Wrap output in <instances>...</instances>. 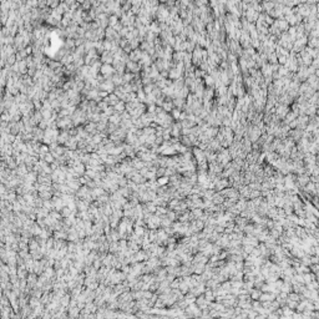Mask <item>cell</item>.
Listing matches in <instances>:
<instances>
[{
	"instance_id": "3",
	"label": "cell",
	"mask_w": 319,
	"mask_h": 319,
	"mask_svg": "<svg viewBox=\"0 0 319 319\" xmlns=\"http://www.w3.org/2000/svg\"><path fill=\"white\" fill-rule=\"evenodd\" d=\"M100 60H101V62L109 64V65H112L113 61H115V59H113V54H112L111 51H105V52L100 56Z\"/></svg>"
},
{
	"instance_id": "5",
	"label": "cell",
	"mask_w": 319,
	"mask_h": 319,
	"mask_svg": "<svg viewBox=\"0 0 319 319\" xmlns=\"http://www.w3.org/2000/svg\"><path fill=\"white\" fill-rule=\"evenodd\" d=\"M132 167H134L135 170L140 171V170H142V168L145 167V162H143L142 160H140L138 157H135V158H132Z\"/></svg>"
},
{
	"instance_id": "14",
	"label": "cell",
	"mask_w": 319,
	"mask_h": 319,
	"mask_svg": "<svg viewBox=\"0 0 319 319\" xmlns=\"http://www.w3.org/2000/svg\"><path fill=\"white\" fill-rule=\"evenodd\" d=\"M172 116H173L174 118H178L179 116H181V112H179L178 109H173V110H172Z\"/></svg>"
},
{
	"instance_id": "13",
	"label": "cell",
	"mask_w": 319,
	"mask_h": 319,
	"mask_svg": "<svg viewBox=\"0 0 319 319\" xmlns=\"http://www.w3.org/2000/svg\"><path fill=\"white\" fill-rule=\"evenodd\" d=\"M91 5H92L91 1H84V3H81V8H82L84 11H87V10L90 11V10H91V9H90V8H91Z\"/></svg>"
},
{
	"instance_id": "4",
	"label": "cell",
	"mask_w": 319,
	"mask_h": 319,
	"mask_svg": "<svg viewBox=\"0 0 319 319\" xmlns=\"http://www.w3.org/2000/svg\"><path fill=\"white\" fill-rule=\"evenodd\" d=\"M104 101H106L107 104H109V106H112V107H113V106H115L116 104H118V102H120V99L117 97V96H116L115 94H110V95L107 96V97H106Z\"/></svg>"
},
{
	"instance_id": "2",
	"label": "cell",
	"mask_w": 319,
	"mask_h": 319,
	"mask_svg": "<svg viewBox=\"0 0 319 319\" xmlns=\"http://www.w3.org/2000/svg\"><path fill=\"white\" fill-rule=\"evenodd\" d=\"M141 68H142V66H140V64H138V62L129 61L127 64H126V70H127V73L135 74V75H137L138 73H140V71H141Z\"/></svg>"
},
{
	"instance_id": "8",
	"label": "cell",
	"mask_w": 319,
	"mask_h": 319,
	"mask_svg": "<svg viewBox=\"0 0 319 319\" xmlns=\"http://www.w3.org/2000/svg\"><path fill=\"white\" fill-rule=\"evenodd\" d=\"M179 75H181V71H178L177 69H172V70L168 71V77H170V79L178 80L179 79Z\"/></svg>"
},
{
	"instance_id": "16",
	"label": "cell",
	"mask_w": 319,
	"mask_h": 319,
	"mask_svg": "<svg viewBox=\"0 0 319 319\" xmlns=\"http://www.w3.org/2000/svg\"><path fill=\"white\" fill-rule=\"evenodd\" d=\"M158 185L161 186V185H165V183H167V177H161V178H158Z\"/></svg>"
},
{
	"instance_id": "11",
	"label": "cell",
	"mask_w": 319,
	"mask_h": 319,
	"mask_svg": "<svg viewBox=\"0 0 319 319\" xmlns=\"http://www.w3.org/2000/svg\"><path fill=\"white\" fill-rule=\"evenodd\" d=\"M146 94H145V91H143V90H140V91L137 92V99H138V101L140 102H142V104H145V101H146Z\"/></svg>"
},
{
	"instance_id": "9",
	"label": "cell",
	"mask_w": 319,
	"mask_h": 319,
	"mask_svg": "<svg viewBox=\"0 0 319 319\" xmlns=\"http://www.w3.org/2000/svg\"><path fill=\"white\" fill-rule=\"evenodd\" d=\"M118 23H120V20H118V17L116 15H110L109 16V26L110 28H115Z\"/></svg>"
},
{
	"instance_id": "12",
	"label": "cell",
	"mask_w": 319,
	"mask_h": 319,
	"mask_svg": "<svg viewBox=\"0 0 319 319\" xmlns=\"http://www.w3.org/2000/svg\"><path fill=\"white\" fill-rule=\"evenodd\" d=\"M44 161L46 162V163L52 165V163H54V162H55L56 160H55V157H54V156L51 155V152H49V153H47V155L45 156V157H44Z\"/></svg>"
},
{
	"instance_id": "15",
	"label": "cell",
	"mask_w": 319,
	"mask_h": 319,
	"mask_svg": "<svg viewBox=\"0 0 319 319\" xmlns=\"http://www.w3.org/2000/svg\"><path fill=\"white\" fill-rule=\"evenodd\" d=\"M173 104L179 107V106H182V105H183V100H182V99H176V100L173 101Z\"/></svg>"
},
{
	"instance_id": "6",
	"label": "cell",
	"mask_w": 319,
	"mask_h": 319,
	"mask_svg": "<svg viewBox=\"0 0 319 319\" xmlns=\"http://www.w3.org/2000/svg\"><path fill=\"white\" fill-rule=\"evenodd\" d=\"M113 109H115L116 113H120V115H121V113H124L126 111V102L120 101L118 104H116L115 106H113Z\"/></svg>"
},
{
	"instance_id": "10",
	"label": "cell",
	"mask_w": 319,
	"mask_h": 319,
	"mask_svg": "<svg viewBox=\"0 0 319 319\" xmlns=\"http://www.w3.org/2000/svg\"><path fill=\"white\" fill-rule=\"evenodd\" d=\"M162 109H163L166 112L172 111L173 110V104H172V102H170V101H165L163 105H162Z\"/></svg>"
},
{
	"instance_id": "7",
	"label": "cell",
	"mask_w": 319,
	"mask_h": 319,
	"mask_svg": "<svg viewBox=\"0 0 319 319\" xmlns=\"http://www.w3.org/2000/svg\"><path fill=\"white\" fill-rule=\"evenodd\" d=\"M121 121H122V118H121V115H120V113H115V115H112V116L109 118V122H110V124H113V125H116V126H120Z\"/></svg>"
},
{
	"instance_id": "1",
	"label": "cell",
	"mask_w": 319,
	"mask_h": 319,
	"mask_svg": "<svg viewBox=\"0 0 319 319\" xmlns=\"http://www.w3.org/2000/svg\"><path fill=\"white\" fill-rule=\"evenodd\" d=\"M115 89H116V86H115V84L112 82V80H105L99 87L100 91H106L109 94H113Z\"/></svg>"
}]
</instances>
